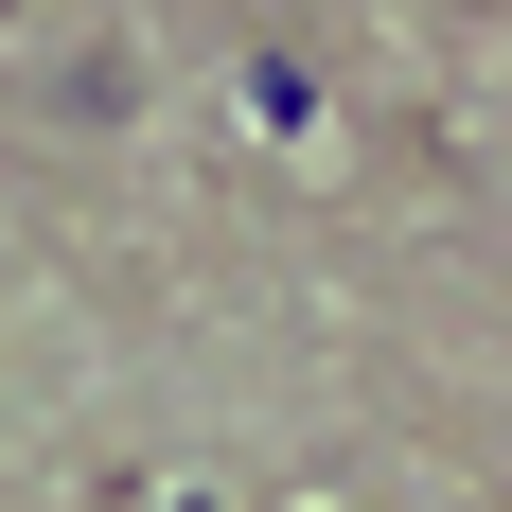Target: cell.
<instances>
[{
  "label": "cell",
  "instance_id": "cell-1",
  "mask_svg": "<svg viewBox=\"0 0 512 512\" xmlns=\"http://www.w3.org/2000/svg\"><path fill=\"white\" fill-rule=\"evenodd\" d=\"M0 18H18V0H0Z\"/></svg>",
  "mask_w": 512,
  "mask_h": 512
}]
</instances>
